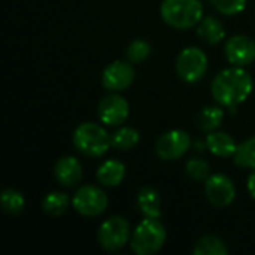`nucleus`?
<instances>
[{
	"instance_id": "obj_3",
	"label": "nucleus",
	"mask_w": 255,
	"mask_h": 255,
	"mask_svg": "<svg viewBox=\"0 0 255 255\" xmlns=\"http://www.w3.org/2000/svg\"><path fill=\"white\" fill-rule=\"evenodd\" d=\"M203 3L200 0H163L160 15L163 21L176 30L197 27L203 18Z\"/></svg>"
},
{
	"instance_id": "obj_11",
	"label": "nucleus",
	"mask_w": 255,
	"mask_h": 255,
	"mask_svg": "<svg viewBox=\"0 0 255 255\" xmlns=\"http://www.w3.org/2000/svg\"><path fill=\"white\" fill-rule=\"evenodd\" d=\"M136 78L133 63L128 60H115L105 67L102 73V85L111 93H120L127 90Z\"/></svg>"
},
{
	"instance_id": "obj_23",
	"label": "nucleus",
	"mask_w": 255,
	"mask_h": 255,
	"mask_svg": "<svg viewBox=\"0 0 255 255\" xmlns=\"http://www.w3.org/2000/svg\"><path fill=\"white\" fill-rule=\"evenodd\" d=\"M235 164L244 169H255V136L244 140L238 145L236 154L233 155Z\"/></svg>"
},
{
	"instance_id": "obj_2",
	"label": "nucleus",
	"mask_w": 255,
	"mask_h": 255,
	"mask_svg": "<svg viewBox=\"0 0 255 255\" xmlns=\"http://www.w3.org/2000/svg\"><path fill=\"white\" fill-rule=\"evenodd\" d=\"M72 140L78 152L93 158L103 157L112 146V134L103 126L93 121L81 123L73 130Z\"/></svg>"
},
{
	"instance_id": "obj_5",
	"label": "nucleus",
	"mask_w": 255,
	"mask_h": 255,
	"mask_svg": "<svg viewBox=\"0 0 255 255\" xmlns=\"http://www.w3.org/2000/svg\"><path fill=\"white\" fill-rule=\"evenodd\" d=\"M131 226L124 217L115 215L105 220L97 230V241L103 251L117 253L123 250L131 239Z\"/></svg>"
},
{
	"instance_id": "obj_25",
	"label": "nucleus",
	"mask_w": 255,
	"mask_h": 255,
	"mask_svg": "<svg viewBox=\"0 0 255 255\" xmlns=\"http://www.w3.org/2000/svg\"><path fill=\"white\" fill-rule=\"evenodd\" d=\"M185 173L193 181H206L211 176V166L203 158H190L185 164Z\"/></svg>"
},
{
	"instance_id": "obj_1",
	"label": "nucleus",
	"mask_w": 255,
	"mask_h": 255,
	"mask_svg": "<svg viewBox=\"0 0 255 255\" xmlns=\"http://www.w3.org/2000/svg\"><path fill=\"white\" fill-rule=\"evenodd\" d=\"M254 90V79L245 67L232 66L212 79L211 93L214 100L235 114L236 108L248 100Z\"/></svg>"
},
{
	"instance_id": "obj_6",
	"label": "nucleus",
	"mask_w": 255,
	"mask_h": 255,
	"mask_svg": "<svg viewBox=\"0 0 255 255\" xmlns=\"http://www.w3.org/2000/svg\"><path fill=\"white\" fill-rule=\"evenodd\" d=\"M209 60L208 55L199 46L184 48L175 61V69L178 76L187 84H196L202 81L208 72Z\"/></svg>"
},
{
	"instance_id": "obj_13",
	"label": "nucleus",
	"mask_w": 255,
	"mask_h": 255,
	"mask_svg": "<svg viewBox=\"0 0 255 255\" xmlns=\"http://www.w3.org/2000/svg\"><path fill=\"white\" fill-rule=\"evenodd\" d=\"M54 176L60 185L66 188H73L81 184L84 176V167L76 157L64 155L57 160L54 166Z\"/></svg>"
},
{
	"instance_id": "obj_21",
	"label": "nucleus",
	"mask_w": 255,
	"mask_h": 255,
	"mask_svg": "<svg viewBox=\"0 0 255 255\" xmlns=\"http://www.w3.org/2000/svg\"><path fill=\"white\" fill-rule=\"evenodd\" d=\"M193 254L194 255H227L229 254V248L224 244L223 239H220L218 236H203L200 238L193 248Z\"/></svg>"
},
{
	"instance_id": "obj_27",
	"label": "nucleus",
	"mask_w": 255,
	"mask_h": 255,
	"mask_svg": "<svg viewBox=\"0 0 255 255\" xmlns=\"http://www.w3.org/2000/svg\"><path fill=\"white\" fill-rule=\"evenodd\" d=\"M247 190L250 193V196L255 199V169L254 172L248 176V181H247Z\"/></svg>"
},
{
	"instance_id": "obj_17",
	"label": "nucleus",
	"mask_w": 255,
	"mask_h": 255,
	"mask_svg": "<svg viewBox=\"0 0 255 255\" xmlns=\"http://www.w3.org/2000/svg\"><path fill=\"white\" fill-rule=\"evenodd\" d=\"M197 36L209 45H217L226 39V27L218 18L212 15L203 16L197 24Z\"/></svg>"
},
{
	"instance_id": "obj_20",
	"label": "nucleus",
	"mask_w": 255,
	"mask_h": 255,
	"mask_svg": "<svg viewBox=\"0 0 255 255\" xmlns=\"http://www.w3.org/2000/svg\"><path fill=\"white\" fill-rule=\"evenodd\" d=\"M140 142V133L128 126H120L112 134V146L120 151H131Z\"/></svg>"
},
{
	"instance_id": "obj_9",
	"label": "nucleus",
	"mask_w": 255,
	"mask_h": 255,
	"mask_svg": "<svg viewBox=\"0 0 255 255\" xmlns=\"http://www.w3.org/2000/svg\"><path fill=\"white\" fill-rule=\"evenodd\" d=\"M205 194L215 208H229L236 200V185L224 173H214L205 181Z\"/></svg>"
},
{
	"instance_id": "obj_19",
	"label": "nucleus",
	"mask_w": 255,
	"mask_h": 255,
	"mask_svg": "<svg viewBox=\"0 0 255 255\" xmlns=\"http://www.w3.org/2000/svg\"><path fill=\"white\" fill-rule=\"evenodd\" d=\"M72 205V199L64 191H51L42 200V211L51 217L63 215Z\"/></svg>"
},
{
	"instance_id": "obj_8",
	"label": "nucleus",
	"mask_w": 255,
	"mask_h": 255,
	"mask_svg": "<svg viewBox=\"0 0 255 255\" xmlns=\"http://www.w3.org/2000/svg\"><path fill=\"white\" fill-rule=\"evenodd\" d=\"M191 148V137L185 130H169L155 142V152L164 161L182 158Z\"/></svg>"
},
{
	"instance_id": "obj_7",
	"label": "nucleus",
	"mask_w": 255,
	"mask_h": 255,
	"mask_svg": "<svg viewBox=\"0 0 255 255\" xmlns=\"http://www.w3.org/2000/svg\"><path fill=\"white\" fill-rule=\"evenodd\" d=\"M109 205V199L105 193L97 185L87 184L82 185L76 190V193L72 197V206L73 209L87 218H96L100 217L102 214L106 212Z\"/></svg>"
},
{
	"instance_id": "obj_10",
	"label": "nucleus",
	"mask_w": 255,
	"mask_h": 255,
	"mask_svg": "<svg viewBox=\"0 0 255 255\" xmlns=\"http://www.w3.org/2000/svg\"><path fill=\"white\" fill-rule=\"evenodd\" d=\"M97 115L105 126L120 127L130 115V105L120 93H111L99 102Z\"/></svg>"
},
{
	"instance_id": "obj_15",
	"label": "nucleus",
	"mask_w": 255,
	"mask_h": 255,
	"mask_svg": "<svg viewBox=\"0 0 255 255\" xmlns=\"http://www.w3.org/2000/svg\"><path fill=\"white\" fill-rule=\"evenodd\" d=\"M206 148L209 149V152L215 157L220 158H227V157H233L236 154L238 149V143L236 140L226 131H211L206 136Z\"/></svg>"
},
{
	"instance_id": "obj_12",
	"label": "nucleus",
	"mask_w": 255,
	"mask_h": 255,
	"mask_svg": "<svg viewBox=\"0 0 255 255\" xmlns=\"http://www.w3.org/2000/svg\"><path fill=\"white\" fill-rule=\"evenodd\" d=\"M224 54L232 66L247 67L255 61V40L247 34H235L226 42Z\"/></svg>"
},
{
	"instance_id": "obj_18",
	"label": "nucleus",
	"mask_w": 255,
	"mask_h": 255,
	"mask_svg": "<svg viewBox=\"0 0 255 255\" xmlns=\"http://www.w3.org/2000/svg\"><path fill=\"white\" fill-rule=\"evenodd\" d=\"M224 117H226V112H224V108L221 105L205 106L197 115V126L200 130L211 133V131H215L221 127Z\"/></svg>"
},
{
	"instance_id": "obj_22",
	"label": "nucleus",
	"mask_w": 255,
	"mask_h": 255,
	"mask_svg": "<svg viewBox=\"0 0 255 255\" xmlns=\"http://www.w3.org/2000/svg\"><path fill=\"white\" fill-rule=\"evenodd\" d=\"M0 205L1 209L9 215H18L25 208V199L22 193L15 188H6L0 194Z\"/></svg>"
},
{
	"instance_id": "obj_16",
	"label": "nucleus",
	"mask_w": 255,
	"mask_h": 255,
	"mask_svg": "<svg viewBox=\"0 0 255 255\" xmlns=\"http://www.w3.org/2000/svg\"><path fill=\"white\" fill-rule=\"evenodd\" d=\"M136 208L145 218H161V197L152 187H143L136 196Z\"/></svg>"
},
{
	"instance_id": "obj_24",
	"label": "nucleus",
	"mask_w": 255,
	"mask_h": 255,
	"mask_svg": "<svg viewBox=\"0 0 255 255\" xmlns=\"http://www.w3.org/2000/svg\"><path fill=\"white\" fill-rule=\"evenodd\" d=\"M152 52V46L146 39H134L128 43L127 49H126V57L130 63L137 64L145 61Z\"/></svg>"
},
{
	"instance_id": "obj_4",
	"label": "nucleus",
	"mask_w": 255,
	"mask_h": 255,
	"mask_svg": "<svg viewBox=\"0 0 255 255\" xmlns=\"http://www.w3.org/2000/svg\"><path fill=\"white\" fill-rule=\"evenodd\" d=\"M167 232L158 218H145L133 230L130 248L136 255L157 254L166 244Z\"/></svg>"
},
{
	"instance_id": "obj_26",
	"label": "nucleus",
	"mask_w": 255,
	"mask_h": 255,
	"mask_svg": "<svg viewBox=\"0 0 255 255\" xmlns=\"http://www.w3.org/2000/svg\"><path fill=\"white\" fill-rule=\"evenodd\" d=\"M209 1L220 13L227 16L242 13L248 3V0H209Z\"/></svg>"
},
{
	"instance_id": "obj_14",
	"label": "nucleus",
	"mask_w": 255,
	"mask_h": 255,
	"mask_svg": "<svg viewBox=\"0 0 255 255\" xmlns=\"http://www.w3.org/2000/svg\"><path fill=\"white\" fill-rule=\"evenodd\" d=\"M127 175V167L120 160L111 158L103 161L96 170V179L100 185L108 188H115L123 184Z\"/></svg>"
}]
</instances>
